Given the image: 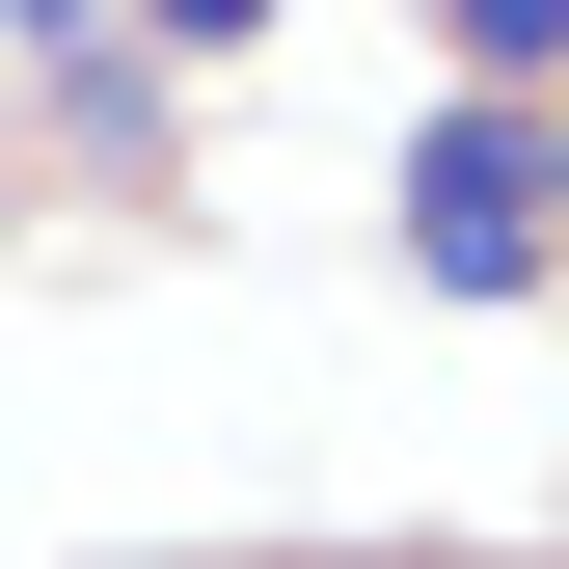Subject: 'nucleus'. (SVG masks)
<instances>
[{
	"instance_id": "f03ea898",
	"label": "nucleus",
	"mask_w": 569,
	"mask_h": 569,
	"mask_svg": "<svg viewBox=\"0 0 569 569\" xmlns=\"http://www.w3.org/2000/svg\"><path fill=\"white\" fill-rule=\"evenodd\" d=\"M28 82H54V109H82V136H136V109H163V82H190V54H163V28H28Z\"/></svg>"
},
{
	"instance_id": "f257e3e1",
	"label": "nucleus",
	"mask_w": 569,
	"mask_h": 569,
	"mask_svg": "<svg viewBox=\"0 0 569 569\" xmlns=\"http://www.w3.org/2000/svg\"><path fill=\"white\" fill-rule=\"evenodd\" d=\"M407 271H435V299H542L569 271V136L542 109H435L407 136Z\"/></svg>"
}]
</instances>
